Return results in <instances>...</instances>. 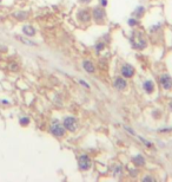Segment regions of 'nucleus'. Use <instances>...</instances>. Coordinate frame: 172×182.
<instances>
[{
    "instance_id": "dca6fc26",
    "label": "nucleus",
    "mask_w": 172,
    "mask_h": 182,
    "mask_svg": "<svg viewBox=\"0 0 172 182\" xmlns=\"http://www.w3.org/2000/svg\"><path fill=\"white\" fill-rule=\"evenodd\" d=\"M103 47H104V44H101V43L98 44L97 45V51H100V49H103Z\"/></svg>"
},
{
    "instance_id": "f257e3e1",
    "label": "nucleus",
    "mask_w": 172,
    "mask_h": 182,
    "mask_svg": "<svg viewBox=\"0 0 172 182\" xmlns=\"http://www.w3.org/2000/svg\"><path fill=\"white\" fill-rule=\"evenodd\" d=\"M64 128L67 129V130H70V131H74L77 129V126H78V123H77V119L72 116L70 117H66L64 119Z\"/></svg>"
},
{
    "instance_id": "f03ea898",
    "label": "nucleus",
    "mask_w": 172,
    "mask_h": 182,
    "mask_svg": "<svg viewBox=\"0 0 172 182\" xmlns=\"http://www.w3.org/2000/svg\"><path fill=\"white\" fill-rule=\"evenodd\" d=\"M51 133H52L54 136H64L65 135V128H64V125H61L59 122H54L52 125H51Z\"/></svg>"
},
{
    "instance_id": "0eeeda50",
    "label": "nucleus",
    "mask_w": 172,
    "mask_h": 182,
    "mask_svg": "<svg viewBox=\"0 0 172 182\" xmlns=\"http://www.w3.org/2000/svg\"><path fill=\"white\" fill-rule=\"evenodd\" d=\"M126 81L124 79V78H122V77H117L116 78V81H114V86L117 88V89H119V90H124L125 88H126Z\"/></svg>"
},
{
    "instance_id": "7ed1b4c3",
    "label": "nucleus",
    "mask_w": 172,
    "mask_h": 182,
    "mask_svg": "<svg viewBox=\"0 0 172 182\" xmlns=\"http://www.w3.org/2000/svg\"><path fill=\"white\" fill-rule=\"evenodd\" d=\"M78 165L81 170H87L91 167V160L87 155H81L78 160Z\"/></svg>"
},
{
    "instance_id": "9d476101",
    "label": "nucleus",
    "mask_w": 172,
    "mask_h": 182,
    "mask_svg": "<svg viewBox=\"0 0 172 182\" xmlns=\"http://www.w3.org/2000/svg\"><path fill=\"white\" fill-rule=\"evenodd\" d=\"M83 66L85 69V71H87V72H94V65L92 64V62L90 60H85L83 63Z\"/></svg>"
},
{
    "instance_id": "f8f14e48",
    "label": "nucleus",
    "mask_w": 172,
    "mask_h": 182,
    "mask_svg": "<svg viewBox=\"0 0 172 182\" xmlns=\"http://www.w3.org/2000/svg\"><path fill=\"white\" fill-rule=\"evenodd\" d=\"M133 163L137 166H143L145 163V158L142 155H137L136 157H133Z\"/></svg>"
},
{
    "instance_id": "aec40b11",
    "label": "nucleus",
    "mask_w": 172,
    "mask_h": 182,
    "mask_svg": "<svg viewBox=\"0 0 172 182\" xmlns=\"http://www.w3.org/2000/svg\"><path fill=\"white\" fill-rule=\"evenodd\" d=\"M81 3H89V1H91V0H80Z\"/></svg>"
},
{
    "instance_id": "a211bd4d",
    "label": "nucleus",
    "mask_w": 172,
    "mask_h": 182,
    "mask_svg": "<svg viewBox=\"0 0 172 182\" xmlns=\"http://www.w3.org/2000/svg\"><path fill=\"white\" fill-rule=\"evenodd\" d=\"M80 84H83V85H85L86 88H90V85H89V84H86V83H84L83 81H80Z\"/></svg>"
},
{
    "instance_id": "6ab92c4d",
    "label": "nucleus",
    "mask_w": 172,
    "mask_h": 182,
    "mask_svg": "<svg viewBox=\"0 0 172 182\" xmlns=\"http://www.w3.org/2000/svg\"><path fill=\"white\" fill-rule=\"evenodd\" d=\"M146 180H151V181H154V179H152V177H144V181H146Z\"/></svg>"
},
{
    "instance_id": "2eb2a0df",
    "label": "nucleus",
    "mask_w": 172,
    "mask_h": 182,
    "mask_svg": "<svg viewBox=\"0 0 172 182\" xmlns=\"http://www.w3.org/2000/svg\"><path fill=\"white\" fill-rule=\"evenodd\" d=\"M131 26H133V25H136L137 24V20H134V19H130V23H129Z\"/></svg>"
},
{
    "instance_id": "6e6552de",
    "label": "nucleus",
    "mask_w": 172,
    "mask_h": 182,
    "mask_svg": "<svg viewBox=\"0 0 172 182\" xmlns=\"http://www.w3.org/2000/svg\"><path fill=\"white\" fill-rule=\"evenodd\" d=\"M78 18L80 19V22H89L90 20V13H89V11H80L78 13Z\"/></svg>"
},
{
    "instance_id": "9b49d317",
    "label": "nucleus",
    "mask_w": 172,
    "mask_h": 182,
    "mask_svg": "<svg viewBox=\"0 0 172 182\" xmlns=\"http://www.w3.org/2000/svg\"><path fill=\"white\" fill-rule=\"evenodd\" d=\"M143 86H144V89H145V91H146L147 94H151L152 91L154 90V85H153V83L151 81H146Z\"/></svg>"
},
{
    "instance_id": "1a4fd4ad",
    "label": "nucleus",
    "mask_w": 172,
    "mask_h": 182,
    "mask_svg": "<svg viewBox=\"0 0 172 182\" xmlns=\"http://www.w3.org/2000/svg\"><path fill=\"white\" fill-rule=\"evenodd\" d=\"M23 32H24L26 35H30V37H32V35L36 34V30H34L32 26H30V25H25V26L23 27Z\"/></svg>"
},
{
    "instance_id": "ddd939ff",
    "label": "nucleus",
    "mask_w": 172,
    "mask_h": 182,
    "mask_svg": "<svg viewBox=\"0 0 172 182\" xmlns=\"http://www.w3.org/2000/svg\"><path fill=\"white\" fill-rule=\"evenodd\" d=\"M17 39H19L21 43H24V44H27V45H30V46H36V45H37L36 43L30 42L28 39H26V38H23V37H20V35H17Z\"/></svg>"
},
{
    "instance_id": "f3484780",
    "label": "nucleus",
    "mask_w": 172,
    "mask_h": 182,
    "mask_svg": "<svg viewBox=\"0 0 172 182\" xmlns=\"http://www.w3.org/2000/svg\"><path fill=\"white\" fill-rule=\"evenodd\" d=\"M100 1H101V5L103 6H106L107 5V0H100Z\"/></svg>"
},
{
    "instance_id": "412c9836",
    "label": "nucleus",
    "mask_w": 172,
    "mask_h": 182,
    "mask_svg": "<svg viewBox=\"0 0 172 182\" xmlns=\"http://www.w3.org/2000/svg\"><path fill=\"white\" fill-rule=\"evenodd\" d=\"M171 108H172V104H171Z\"/></svg>"
},
{
    "instance_id": "4468645a",
    "label": "nucleus",
    "mask_w": 172,
    "mask_h": 182,
    "mask_svg": "<svg viewBox=\"0 0 172 182\" xmlns=\"http://www.w3.org/2000/svg\"><path fill=\"white\" fill-rule=\"evenodd\" d=\"M30 123V119L27 118V117H23V118H20V124L21 125H27Z\"/></svg>"
},
{
    "instance_id": "39448f33",
    "label": "nucleus",
    "mask_w": 172,
    "mask_h": 182,
    "mask_svg": "<svg viewBox=\"0 0 172 182\" xmlns=\"http://www.w3.org/2000/svg\"><path fill=\"white\" fill-rule=\"evenodd\" d=\"M122 75L126 78H130L134 75V69L131 66V65H124L122 67Z\"/></svg>"
},
{
    "instance_id": "20e7f679",
    "label": "nucleus",
    "mask_w": 172,
    "mask_h": 182,
    "mask_svg": "<svg viewBox=\"0 0 172 182\" xmlns=\"http://www.w3.org/2000/svg\"><path fill=\"white\" fill-rule=\"evenodd\" d=\"M160 84L164 89L166 90H170L172 88V78L169 76V75H163L160 77Z\"/></svg>"
},
{
    "instance_id": "423d86ee",
    "label": "nucleus",
    "mask_w": 172,
    "mask_h": 182,
    "mask_svg": "<svg viewBox=\"0 0 172 182\" xmlns=\"http://www.w3.org/2000/svg\"><path fill=\"white\" fill-rule=\"evenodd\" d=\"M93 18H94L97 22H101L105 18V11L99 8V7H96L93 10Z\"/></svg>"
}]
</instances>
